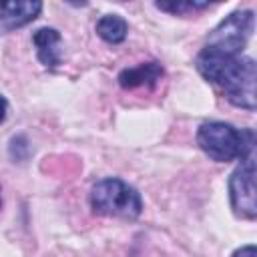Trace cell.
Wrapping results in <instances>:
<instances>
[{"mask_svg": "<svg viewBox=\"0 0 257 257\" xmlns=\"http://www.w3.org/2000/svg\"><path fill=\"white\" fill-rule=\"evenodd\" d=\"M197 70L223 88L227 100L235 106L255 110V60L249 56L223 54L205 46L197 56Z\"/></svg>", "mask_w": 257, "mask_h": 257, "instance_id": "1", "label": "cell"}, {"mask_svg": "<svg viewBox=\"0 0 257 257\" xmlns=\"http://www.w3.org/2000/svg\"><path fill=\"white\" fill-rule=\"evenodd\" d=\"M197 145L209 159L217 163H229L255 151V135L249 128L237 131L227 122L213 120L199 126Z\"/></svg>", "mask_w": 257, "mask_h": 257, "instance_id": "2", "label": "cell"}, {"mask_svg": "<svg viewBox=\"0 0 257 257\" xmlns=\"http://www.w3.org/2000/svg\"><path fill=\"white\" fill-rule=\"evenodd\" d=\"M90 207L96 215L135 219L143 211L141 195L120 179L108 177L98 181L90 191Z\"/></svg>", "mask_w": 257, "mask_h": 257, "instance_id": "3", "label": "cell"}, {"mask_svg": "<svg viewBox=\"0 0 257 257\" xmlns=\"http://www.w3.org/2000/svg\"><path fill=\"white\" fill-rule=\"evenodd\" d=\"M253 24H255V16L251 10L233 12L225 20H221L219 26L209 34L207 46H211L223 54L239 56L241 50L245 48L249 36L253 34Z\"/></svg>", "mask_w": 257, "mask_h": 257, "instance_id": "4", "label": "cell"}, {"mask_svg": "<svg viewBox=\"0 0 257 257\" xmlns=\"http://www.w3.org/2000/svg\"><path fill=\"white\" fill-rule=\"evenodd\" d=\"M231 205L237 215L245 219H255L257 199H255V151L241 159V165L233 171L229 179Z\"/></svg>", "mask_w": 257, "mask_h": 257, "instance_id": "5", "label": "cell"}, {"mask_svg": "<svg viewBox=\"0 0 257 257\" xmlns=\"http://www.w3.org/2000/svg\"><path fill=\"white\" fill-rule=\"evenodd\" d=\"M42 10V2H0V30L10 32L26 26Z\"/></svg>", "mask_w": 257, "mask_h": 257, "instance_id": "6", "label": "cell"}, {"mask_svg": "<svg viewBox=\"0 0 257 257\" xmlns=\"http://www.w3.org/2000/svg\"><path fill=\"white\" fill-rule=\"evenodd\" d=\"M163 76V66L159 62H143V64H137V66H131V68H124L120 74H118V84L126 90H133V88H153Z\"/></svg>", "mask_w": 257, "mask_h": 257, "instance_id": "7", "label": "cell"}, {"mask_svg": "<svg viewBox=\"0 0 257 257\" xmlns=\"http://www.w3.org/2000/svg\"><path fill=\"white\" fill-rule=\"evenodd\" d=\"M38 60L46 68H56L60 64V34L54 28H38L32 34Z\"/></svg>", "mask_w": 257, "mask_h": 257, "instance_id": "8", "label": "cell"}, {"mask_svg": "<svg viewBox=\"0 0 257 257\" xmlns=\"http://www.w3.org/2000/svg\"><path fill=\"white\" fill-rule=\"evenodd\" d=\"M126 32H128V26H126V20L120 18L118 14H106L102 16L98 22H96V34L108 42V44H118L126 38Z\"/></svg>", "mask_w": 257, "mask_h": 257, "instance_id": "9", "label": "cell"}, {"mask_svg": "<svg viewBox=\"0 0 257 257\" xmlns=\"http://www.w3.org/2000/svg\"><path fill=\"white\" fill-rule=\"evenodd\" d=\"M207 6H209V2H157L159 10H165L171 14H183L189 10H203Z\"/></svg>", "mask_w": 257, "mask_h": 257, "instance_id": "10", "label": "cell"}, {"mask_svg": "<svg viewBox=\"0 0 257 257\" xmlns=\"http://www.w3.org/2000/svg\"><path fill=\"white\" fill-rule=\"evenodd\" d=\"M233 257H257V249H255V245H245V247L237 249L233 253Z\"/></svg>", "mask_w": 257, "mask_h": 257, "instance_id": "11", "label": "cell"}, {"mask_svg": "<svg viewBox=\"0 0 257 257\" xmlns=\"http://www.w3.org/2000/svg\"><path fill=\"white\" fill-rule=\"evenodd\" d=\"M6 112H8V102H6V98L0 94V122H4Z\"/></svg>", "mask_w": 257, "mask_h": 257, "instance_id": "12", "label": "cell"}, {"mask_svg": "<svg viewBox=\"0 0 257 257\" xmlns=\"http://www.w3.org/2000/svg\"><path fill=\"white\" fill-rule=\"evenodd\" d=\"M0 207H2V197H0Z\"/></svg>", "mask_w": 257, "mask_h": 257, "instance_id": "13", "label": "cell"}]
</instances>
